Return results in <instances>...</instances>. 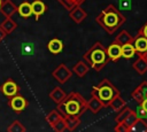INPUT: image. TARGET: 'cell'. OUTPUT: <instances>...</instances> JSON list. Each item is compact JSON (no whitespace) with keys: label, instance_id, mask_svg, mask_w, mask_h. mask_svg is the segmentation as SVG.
I'll list each match as a JSON object with an SVG mask.
<instances>
[{"label":"cell","instance_id":"1","mask_svg":"<svg viewBox=\"0 0 147 132\" xmlns=\"http://www.w3.org/2000/svg\"><path fill=\"white\" fill-rule=\"evenodd\" d=\"M125 21H126V17L114 5H108L95 17V22L108 34L115 33L119 29V26L125 23Z\"/></svg>","mask_w":147,"mask_h":132},{"label":"cell","instance_id":"2","mask_svg":"<svg viewBox=\"0 0 147 132\" xmlns=\"http://www.w3.org/2000/svg\"><path fill=\"white\" fill-rule=\"evenodd\" d=\"M56 109L60 111L62 117L67 115L80 117L87 110V101L78 92H70L60 103H57Z\"/></svg>","mask_w":147,"mask_h":132},{"label":"cell","instance_id":"3","mask_svg":"<svg viewBox=\"0 0 147 132\" xmlns=\"http://www.w3.org/2000/svg\"><path fill=\"white\" fill-rule=\"evenodd\" d=\"M83 60L95 71H100L110 61L107 55L106 47L100 42H94L83 55Z\"/></svg>","mask_w":147,"mask_h":132},{"label":"cell","instance_id":"4","mask_svg":"<svg viewBox=\"0 0 147 132\" xmlns=\"http://www.w3.org/2000/svg\"><path fill=\"white\" fill-rule=\"evenodd\" d=\"M91 94L98 96L100 99V101L103 103V107H107L109 104V102L116 95L119 94V91L117 90V87H115L114 84H111L110 80L102 79L96 86H93Z\"/></svg>","mask_w":147,"mask_h":132},{"label":"cell","instance_id":"5","mask_svg":"<svg viewBox=\"0 0 147 132\" xmlns=\"http://www.w3.org/2000/svg\"><path fill=\"white\" fill-rule=\"evenodd\" d=\"M52 76L53 78L59 81L60 84H64L65 81H68L71 76H72V71L64 64V63H61L60 65H57L53 71H52Z\"/></svg>","mask_w":147,"mask_h":132},{"label":"cell","instance_id":"6","mask_svg":"<svg viewBox=\"0 0 147 132\" xmlns=\"http://www.w3.org/2000/svg\"><path fill=\"white\" fill-rule=\"evenodd\" d=\"M132 44L136 49V54L141 57H146L147 55V37L142 36L141 33H137L136 37H133Z\"/></svg>","mask_w":147,"mask_h":132},{"label":"cell","instance_id":"7","mask_svg":"<svg viewBox=\"0 0 147 132\" xmlns=\"http://www.w3.org/2000/svg\"><path fill=\"white\" fill-rule=\"evenodd\" d=\"M8 104H9V107H10L11 110H14L16 112H21V111H23L26 108L28 101H26V99L23 95H21V94L17 93L16 95L9 98Z\"/></svg>","mask_w":147,"mask_h":132},{"label":"cell","instance_id":"8","mask_svg":"<svg viewBox=\"0 0 147 132\" xmlns=\"http://www.w3.org/2000/svg\"><path fill=\"white\" fill-rule=\"evenodd\" d=\"M0 90H1V93H2L5 96H7V98L9 99V98H11V96H14V95H16V94L18 93L20 87H18V85H17L13 79H7V80L1 85Z\"/></svg>","mask_w":147,"mask_h":132},{"label":"cell","instance_id":"9","mask_svg":"<svg viewBox=\"0 0 147 132\" xmlns=\"http://www.w3.org/2000/svg\"><path fill=\"white\" fill-rule=\"evenodd\" d=\"M106 49H107V55H108L110 61L116 62L122 57V51H121V45L113 41Z\"/></svg>","mask_w":147,"mask_h":132},{"label":"cell","instance_id":"10","mask_svg":"<svg viewBox=\"0 0 147 132\" xmlns=\"http://www.w3.org/2000/svg\"><path fill=\"white\" fill-rule=\"evenodd\" d=\"M16 11H17V7H16V5L11 0H3L1 2L0 13L5 17H11Z\"/></svg>","mask_w":147,"mask_h":132},{"label":"cell","instance_id":"11","mask_svg":"<svg viewBox=\"0 0 147 132\" xmlns=\"http://www.w3.org/2000/svg\"><path fill=\"white\" fill-rule=\"evenodd\" d=\"M131 96H132L138 103H140L145 98H147V81L144 80L136 90H133L132 93H131Z\"/></svg>","mask_w":147,"mask_h":132},{"label":"cell","instance_id":"12","mask_svg":"<svg viewBox=\"0 0 147 132\" xmlns=\"http://www.w3.org/2000/svg\"><path fill=\"white\" fill-rule=\"evenodd\" d=\"M69 16H70V18H71L75 23L79 24V23H82V22L87 17V13H86L80 6H77V7L72 8L71 10H69Z\"/></svg>","mask_w":147,"mask_h":132},{"label":"cell","instance_id":"13","mask_svg":"<svg viewBox=\"0 0 147 132\" xmlns=\"http://www.w3.org/2000/svg\"><path fill=\"white\" fill-rule=\"evenodd\" d=\"M31 9H32V15L38 21L39 17L45 14L47 7H46V5H45V2L42 0H34L31 3Z\"/></svg>","mask_w":147,"mask_h":132},{"label":"cell","instance_id":"14","mask_svg":"<svg viewBox=\"0 0 147 132\" xmlns=\"http://www.w3.org/2000/svg\"><path fill=\"white\" fill-rule=\"evenodd\" d=\"M102 108H103V103L100 101V99L91 94V98L87 101V109H90L93 114H98Z\"/></svg>","mask_w":147,"mask_h":132},{"label":"cell","instance_id":"15","mask_svg":"<svg viewBox=\"0 0 147 132\" xmlns=\"http://www.w3.org/2000/svg\"><path fill=\"white\" fill-rule=\"evenodd\" d=\"M47 49L52 54H59V53H61L62 49H63V42H62V40L59 39V38L51 39L48 41V44H47Z\"/></svg>","mask_w":147,"mask_h":132},{"label":"cell","instance_id":"16","mask_svg":"<svg viewBox=\"0 0 147 132\" xmlns=\"http://www.w3.org/2000/svg\"><path fill=\"white\" fill-rule=\"evenodd\" d=\"M90 70V65L84 61V60H79L72 68V71L79 77V78H83Z\"/></svg>","mask_w":147,"mask_h":132},{"label":"cell","instance_id":"17","mask_svg":"<svg viewBox=\"0 0 147 132\" xmlns=\"http://www.w3.org/2000/svg\"><path fill=\"white\" fill-rule=\"evenodd\" d=\"M0 28L6 34H9L17 28V23L11 17H5L3 21L0 23Z\"/></svg>","mask_w":147,"mask_h":132},{"label":"cell","instance_id":"18","mask_svg":"<svg viewBox=\"0 0 147 132\" xmlns=\"http://www.w3.org/2000/svg\"><path fill=\"white\" fill-rule=\"evenodd\" d=\"M132 68H133L139 75L146 73V72H147V59H146V57L138 56V59L133 62Z\"/></svg>","mask_w":147,"mask_h":132},{"label":"cell","instance_id":"19","mask_svg":"<svg viewBox=\"0 0 147 132\" xmlns=\"http://www.w3.org/2000/svg\"><path fill=\"white\" fill-rule=\"evenodd\" d=\"M65 125H67V131H74L79 124H80V117L72 116V115H67L63 117Z\"/></svg>","mask_w":147,"mask_h":132},{"label":"cell","instance_id":"20","mask_svg":"<svg viewBox=\"0 0 147 132\" xmlns=\"http://www.w3.org/2000/svg\"><path fill=\"white\" fill-rule=\"evenodd\" d=\"M17 13L20 14L21 17L28 18L32 16V9H31V3L28 1H23L18 7H17Z\"/></svg>","mask_w":147,"mask_h":132},{"label":"cell","instance_id":"21","mask_svg":"<svg viewBox=\"0 0 147 132\" xmlns=\"http://www.w3.org/2000/svg\"><path fill=\"white\" fill-rule=\"evenodd\" d=\"M65 92L61 88V87H54L51 92H49V98L57 104V103H60L64 98H65Z\"/></svg>","mask_w":147,"mask_h":132},{"label":"cell","instance_id":"22","mask_svg":"<svg viewBox=\"0 0 147 132\" xmlns=\"http://www.w3.org/2000/svg\"><path fill=\"white\" fill-rule=\"evenodd\" d=\"M124 106H126V103H125V101L123 100V98L118 94V95H116L110 102H109V104L107 106V107H109L111 110H114V111H119Z\"/></svg>","mask_w":147,"mask_h":132},{"label":"cell","instance_id":"23","mask_svg":"<svg viewBox=\"0 0 147 132\" xmlns=\"http://www.w3.org/2000/svg\"><path fill=\"white\" fill-rule=\"evenodd\" d=\"M132 40H133V37L126 31V30H122L116 37H115V42H117V44H119L121 46L122 45H124V44H127V42H132Z\"/></svg>","mask_w":147,"mask_h":132},{"label":"cell","instance_id":"24","mask_svg":"<svg viewBox=\"0 0 147 132\" xmlns=\"http://www.w3.org/2000/svg\"><path fill=\"white\" fill-rule=\"evenodd\" d=\"M121 51H122V57L124 59H132L136 55V49L132 42H127L121 46Z\"/></svg>","mask_w":147,"mask_h":132},{"label":"cell","instance_id":"25","mask_svg":"<svg viewBox=\"0 0 147 132\" xmlns=\"http://www.w3.org/2000/svg\"><path fill=\"white\" fill-rule=\"evenodd\" d=\"M130 132H147V119L138 118L137 122L130 127Z\"/></svg>","mask_w":147,"mask_h":132},{"label":"cell","instance_id":"26","mask_svg":"<svg viewBox=\"0 0 147 132\" xmlns=\"http://www.w3.org/2000/svg\"><path fill=\"white\" fill-rule=\"evenodd\" d=\"M57 2H60V5H62L67 10H71L72 8L80 6L85 0H56Z\"/></svg>","mask_w":147,"mask_h":132},{"label":"cell","instance_id":"27","mask_svg":"<svg viewBox=\"0 0 147 132\" xmlns=\"http://www.w3.org/2000/svg\"><path fill=\"white\" fill-rule=\"evenodd\" d=\"M60 118H62V115L60 114V111L57 110V109H54V110H52L51 112H48V115L46 116V121H47V123L49 124V126H52V125H54Z\"/></svg>","mask_w":147,"mask_h":132},{"label":"cell","instance_id":"28","mask_svg":"<svg viewBox=\"0 0 147 132\" xmlns=\"http://www.w3.org/2000/svg\"><path fill=\"white\" fill-rule=\"evenodd\" d=\"M131 111H132L131 108H129L127 106H124L119 111H117V115H116V117H115V122H116V123H123V121L127 117V115H129Z\"/></svg>","mask_w":147,"mask_h":132},{"label":"cell","instance_id":"29","mask_svg":"<svg viewBox=\"0 0 147 132\" xmlns=\"http://www.w3.org/2000/svg\"><path fill=\"white\" fill-rule=\"evenodd\" d=\"M7 131H8V132H24V131H25V127H24V125H23L20 121L15 119V121L8 126Z\"/></svg>","mask_w":147,"mask_h":132},{"label":"cell","instance_id":"30","mask_svg":"<svg viewBox=\"0 0 147 132\" xmlns=\"http://www.w3.org/2000/svg\"><path fill=\"white\" fill-rule=\"evenodd\" d=\"M137 119H138V116H137V114H136V112L132 110V111H131V112L127 115V117H126V118L123 121V123H124V124H125V125L129 127V130H130V127H131V126H132V125H133V124L137 122Z\"/></svg>","mask_w":147,"mask_h":132},{"label":"cell","instance_id":"31","mask_svg":"<svg viewBox=\"0 0 147 132\" xmlns=\"http://www.w3.org/2000/svg\"><path fill=\"white\" fill-rule=\"evenodd\" d=\"M54 131H56V132H63V131H67V125H65V122H64V118L62 117V118H60L54 125H52L51 126Z\"/></svg>","mask_w":147,"mask_h":132},{"label":"cell","instance_id":"32","mask_svg":"<svg viewBox=\"0 0 147 132\" xmlns=\"http://www.w3.org/2000/svg\"><path fill=\"white\" fill-rule=\"evenodd\" d=\"M138 116V118H141V119H147V111L141 107V104L139 103L138 107H137V110L134 111Z\"/></svg>","mask_w":147,"mask_h":132},{"label":"cell","instance_id":"33","mask_svg":"<svg viewBox=\"0 0 147 132\" xmlns=\"http://www.w3.org/2000/svg\"><path fill=\"white\" fill-rule=\"evenodd\" d=\"M22 54L24 55H31L33 54V47L30 44H25L22 46Z\"/></svg>","mask_w":147,"mask_h":132},{"label":"cell","instance_id":"34","mask_svg":"<svg viewBox=\"0 0 147 132\" xmlns=\"http://www.w3.org/2000/svg\"><path fill=\"white\" fill-rule=\"evenodd\" d=\"M114 130L116 132H130L129 127L124 123H116V126L114 127Z\"/></svg>","mask_w":147,"mask_h":132},{"label":"cell","instance_id":"35","mask_svg":"<svg viewBox=\"0 0 147 132\" xmlns=\"http://www.w3.org/2000/svg\"><path fill=\"white\" fill-rule=\"evenodd\" d=\"M119 7L123 10H129L131 8V0H119Z\"/></svg>","mask_w":147,"mask_h":132},{"label":"cell","instance_id":"36","mask_svg":"<svg viewBox=\"0 0 147 132\" xmlns=\"http://www.w3.org/2000/svg\"><path fill=\"white\" fill-rule=\"evenodd\" d=\"M139 33H141L142 36H145V37H147V22L139 29V31H138Z\"/></svg>","mask_w":147,"mask_h":132},{"label":"cell","instance_id":"37","mask_svg":"<svg viewBox=\"0 0 147 132\" xmlns=\"http://www.w3.org/2000/svg\"><path fill=\"white\" fill-rule=\"evenodd\" d=\"M140 104H141V107H142V108H144V109L147 111V98H145V99H144V100L140 102Z\"/></svg>","mask_w":147,"mask_h":132},{"label":"cell","instance_id":"38","mask_svg":"<svg viewBox=\"0 0 147 132\" xmlns=\"http://www.w3.org/2000/svg\"><path fill=\"white\" fill-rule=\"evenodd\" d=\"M6 36H7V34H6V33H5V32L1 30V28H0V42L3 40V38H5Z\"/></svg>","mask_w":147,"mask_h":132},{"label":"cell","instance_id":"39","mask_svg":"<svg viewBox=\"0 0 147 132\" xmlns=\"http://www.w3.org/2000/svg\"><path fill=\"white\" fill-rule=\"evenodd\" d=\"M1 2H2V0H0V6H1Z\"/></svg>","mask_w":147,"mask_h":132},{"label":"cell","instance_id":"40","mask_svg":"<svg viewBox=\"0 0 147 132\" xmlns=\"http://www.w3.org/2000/svg\"><path fill=\"white\" fill-rule=\"evenodd\" d=\"M146 59H147V55H146Z\"/></svg>","mask_w":147,"mask_h":132}]
</instances>
